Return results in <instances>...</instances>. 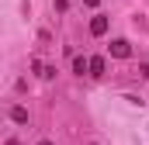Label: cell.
<instances>
[{
    "mask_svg": "<svg viewBox=\"0 0 149 145\" xmlns=\"http://www.w3.org/2000/svg\"><path fill=\"white\" fill-rule=\"evenodd\" d=\"M90 35H94V38H104V35H108V17H104V14H94V17H90Z\"/></svg>",
    "mask_w": 149,
    "mask_h": 145,
    "instance_id": "6da1fadb",
    "label": "cell"
},
{
    "mask_svg": "<svg viewBox=\"0 0 149 145\" xmlns=\"http://www.w3.org/2000/svg\"><path fill=\"white\" fill-rule=\"evenodd\" d=\"M111 55L114 59H128V55H132V45H128L125 38H114L111 41Z\"/></svg>",
    "mask_w": 149,
    "mask_h": 145,
    "instance_id": "7a4b0ae2",
    "label": "cell"
},
{
    "mask_svg": "<svg viewBox=\"0 0 149 145\" xmlns=\"http://www.w3.org/2000/svg\"><path fill=\"white\" fill-rule=\"evenodd\" d=\"M104 66H108V62H104L101 55H90V59H87V72H90V76H101Z\"/></svg>",
    "mask_w": 149,
    "mask_h": 145,
    "instance_id": "3957f363",
    "label": "cell"
},
{
    "mask_svg": "<svg viewBox=\"0 0 149 145\" xmlns=\"http://www.w3.org/2000/svg\"><path fill=\"white\" fill-rule=\"evenodd\" d=\"M10 121H14V124H28V107H21V104L10 107Z\"/></svg>",
    "mask_w": 149,
    "mask_h": 145,
    "instance_id": "277c9868",
    "label": "cell"
},
{
    "mask_svg": "<svg viewBox=\"0 0 149 145\" xmlns=\"http://www.w3.org/2000/svg\"><path fill=\"white\" fill-rule=\"evenodd\" d=\"M73 72H76V76L87 72V59H83V55H73Z\"/></svg>",
    "mask_w": 149,
    "mask_h": 145,
    "instance_id": "5b68a950",
    "label": "cell"
},
{
    "mask_svg": "<svg viewBox=\"0 0 149 145\" xmlns=\"http://www.w3.org/2000/svg\"><path fill=\"white\" fill-rule=\"evenodd\" d=\"M139 76H142V79H149V62H142V66H139Z\"/></svg>",
    "mask_w": 149,
    "mask_h": 145,
    "instance_id": "8992f818",
    "label": "cell"
},
{
    "mask_svg": "<svg viewBox=\"0 0 149 145\" xmlns=\"http://www.w3.org/2000/svg\"><path fill=\"white\" fill-rule=\"evenodd\" d=\"M83 3H87V7H97V3H101V0H83Z\"/></svg>",
    "mask_w": 149,
    "mask_h": 145,
    "instance_id": "52a82bcc",
    "label": "cell"
},
{
    "mask_svg": "<svg viewBox=\"0 0 149 145\" xmlns=\"http://www.w3.org/2000/svg\"><path fill=\"white\" fill-rule=\"evenodd\" d=\"M38 145H52V142H38Z\"/></svg>",
    "mask_w": 149,
    "mask_h": 145,
    "instance_id": "ba28073f",
    "label": "cell"
}]
</instances>
